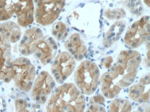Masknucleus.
Here are the masks:
<instances>
[{
	"mask_svg": "<svg viewBox=\"0 0 150 112\" xmlns=\"http://www.w3.org/2000/svg\"><path fill=\"white\" fill-rule=\"evenodd\" d=\"M141 60V55L137 51H122L107 73L116 85L120 89L127 88L135 80Z\"/></svg>",
	"mask_w": 150,
	"mask_h": 112,
	"instance_id": "nucleus-1",
	"label": "nucleus"
},
{
	"mask_svg": "<svg viewBox=\"0 0 150 112\" xmlns=\"http://www.w3.org/2000/svg\"><path fill=\"white\" fill-rule=\"evenodd\" d=\"M33 0H0V22L15 17L20 27H27L34 22Z\"/></svg>",
	"mask_w": 150,
	"mask_h": 112,
	"instance_id": "nucleus-2",
	"label": "nucleus"
},
{
	"mask_svg": "<svg viewBox=\"0 0 150 112\" xmlns=\"http://www.w3.org/2000/svg\"><path fill=\"white\" fill-rule=\"evenodd\" d=\"M74 78L76 87L82 94L92 95L98 86L100 69L95 62L86 60L77 67Z\"/></svg>",
	"mask_w": 150,
	"mask_h": 112,
	"instance_id": "nucleus-3",
	"label": "nucleus"
},
{
	"mask_svg": "<svg viewBox=\"0 0 150 112\" xmlns=\"http://www.w3.org/2000/svg\"><path fill=\"white\" fill-rule=\"evenodd\" d=\"M81 91L72 83H64L52 91L48 100L46 112H66L76 101Z\"/></svg>",
	"mask_w": 150,
	"mask_h": 112,
	"instance_id": "nucleus-4",
	"label": "nucleus"
},
{
	"mask_svg": "<svg viewBox=\"0 0 150 112\" xmlns=\"http://www.w3.org/2000/svg\"><path fill=\"white\" fill-rule=\"evenodd\" d=\"M35 76V67L27 57L22 56L13 60L12 80L19 89L30 91Z\"/></svg>",
	"mask_w": 150,
	"mask_h": 112,
	"instance_id": "nucleus-5",
	"label": "nucleus"
},
{
	"mask_svg": "<svg viewBox=\"0 0 150 112\" xmlns=\"http://www.w3.org/2000/svg\"><path fill=\"white\" fill-rule=\"evenodd\" d=\"M66 0H38L34 18L43 26L54 23L64 9Z\"/></svg>",
	"mask_w": 150,
	"mask_h": 112,
	"instance_id": "nucleus-6",
	"label": "nucleus"
},
{
	"mask_svg": "<svg viewBox=\"0 0 150 112\" xmlns=\"http://www.w3.org/2000/svg\"><path fill=\"white\" fill-rule=\"evenodd\" d=\"M149 16L143 17L134 22L127 30L124 42L130 49L139 47L145 42L149 41Z\"/></svg>",
	"mask_w": 150,
	"mask_h": 112,
	"instance_id": "nucleus-7",
	"label": "nucleus"
},
{
	"mask_svg": "<svg viewBox=\"0 0 150 112\" xmlns=\"http://www.w3.org/2000/svg\"><path fill=\"white\" fill-rule=\"evenodd\" d=\"M76 61L74 56L68 51L61 52L55 56L51 67L52 76L55 82L62 84L74 73Z\"/></svg>",
	"mask_w": 150,
	"mask_h": 112,
	"instance_id": "nucleus-8",
	"label": "nucleus"
},
{
	"mask_svg": "<svg viewBox=\"0 0 150 112\" xmlns=\"http://www.w3.org/2000/svg\"><path fill=\"white\" fill-rule=\"evenodd\" d=\"M55 86V81L53 76L47 71H41L33 84L30 94L33 100L40 105L45 104Z\"/></svg>",
	"mask_w": 150,
	"mask_h": 112,
	"instance_id": "nucleus-9",
	"label": "nucleus"
},
{
	"mask_svg": "<svg viewBox=\"0 0 150 112\" xmlns=\"http://www.w3.org/2000/svg\"><path fill=\"white\" fill-rule=\"evenodd\" d=\"M12 65L11 44L0 33V80H12Z\"/></svg>",
	"mask_w": 150,
	"mask_h": 112,
	"instance_id": "nucleus-10",
	"label": "nucleus"
},
{
	"mask_svg": "<svg viewBox=\"0 0 150 112\" xmlns=\"http://www.w3.org/2000/svg\"><path fill=\"white\" fill-rule=\"evenodd\" d=\"M41 28L33 26L25 31L18 44V51L23 56L33 55L39 42L45 38Z\"/></svg>",
	"mask_w": 150,
	"mask_h": 112,
	"instance_id": "nucleus-11",
	"label": "nucleus"
},
{
	"mask_svg": "<svg viewBox=\"0 0 150 112\" xmlns=\"http://www.w3.org/2000/svg\"><path fill=\"white\" fill-rule=\"evenodd\" d=\"M57 51V45L51 37L45 36L38 44L35 50L33 57L43 65H47L55 58Z\"/></svg>",
	"mask_w": 150,
	"mask_h": 112,
	"instance_id": "nucleus-12",
	"label": "nucleus"
},
{
	"mask_svg": "<svg viewBox=\"0 0 150 112\" xmlns=\"http://www.w3.org/2000/svg\"><path fill=\"white\" fill-rule=\"evenodd\" d=\"M149 73L145 75L135 84L129 89V97L138 103H147L149 101Z\"/></svg>",
	"mask_w": 150,
	"mask_h": 112,
	"instance_id": "nucleus-13",
	"label": "nucleus"
},
{
	"mask_svg": "<svg viewBox=\"0 0 150 112\" xmlns=\"http://www.w3.org/2000/svg\"><path fill=\"white\" fill-rule=\"evenodd\" d=\"M64 46L76 60L80 61L87 54V48L78 33L71 35L65 42Z\"/></svg>",
	"mask_w": 150,
	"mask_h": 112,
	"instance_id": "nucleus-14",
	"label": "nucleus"
},
{
	"mask_svg": "<svg viewBox=\"0 0 150 112\" xmlns=\"http://www.w3.org/2000/svg\"><path fill=\"white\" fill-rule=\"evenodd\" d=\"M0 33L11 44L17 43L21 40L22 30L20 26L13 21H5L0 24Z\"/></svg>",
	"mask_w": 150,
	"mask_h": 112,
	"instance_id": "nucleus-15",
	"label": "nucleus"
},
{
	"mask_svg": "<svg viewBox=\"0 0 150 112\" xmlns=\"http://www.w3.org/2000/svg\"><path fill=\"white\" fill-rule=\"evenodd\" d=\"M100 89L103 96L108 99H113L120 94L122 90L112 82L107 72L104 73L100 80Z\"/></svg>",
	"mask_w": 150,
	"mask_h": 112,
	"instance_id": "nucleus-16",
	"label": "nucleus"
},
{
	"mask_svg": "<svg viewBox=\"0 0 150 112\" xmlns=\"http://www.w3.org/2000/svg\"><path fill=\"white\" fill-rule=\"evenodd\" d=\"M125 28V22L123 21H118L114 23L107 31L104 38L103 44L105 47H109L112 45L113 43L117 41Z\"/></svg>",
	"mask_w": 150,
	"mask_h": 112,
	"instance_id": "nucleus-17",
	"label": "nucleus"
},
{
	"mask_svg": "<svg viewBox=\"0 0 150 112\" xmlns=\"http://www.w3.org/2000/svg\"><path fill=\"white\" fill-rule=\"evenodd\" d=\"M132 103L128 100L117 98L111 102L108 112H132Z\"/></svg>",
	"mask_w": 150,
	"mask_h": 112,
	"instance_id": "nucleus-18",
	"label": "nucleus"
},
{
	"mask_svg": "<svg viewBox=\"0 0 150 112\" xmlns=\"http://www.w3.org/2000/svg\"><path fill=\"white\" fill-rule=\"evenodd\" d=\"M105 99L103 96L96 95L90 98L89 104L84 112H107L104 107Z\"/></svg>",
	"mask_w": 150,
	"mask_h": 112,
	"instance_id": "nucleus-19",
	"label": "nucleus"
},
{
	"mask_svg": "<svg viewBox=\"0 0 150 112\" xmlns=\"http://www.w3.org/2000/svg\"><path fill=\"white\" fill-rule=\"evenodd\" d=\"M51 33L53 35L57 40H64L68 35V31L66 24L62 22H57L55 23L52 26Z\"/></svg>",
	"mask_w": 150,
	"mask_h": 112,
	"instance_id": "nucleus-20",
	"label": "nucleus"
},
{
	"mask_svg": "<svg viewBox=\"0 0 150 112\" xmlns=\"http://www.w3.org/2000/svg\"><path fill=\"white\" fill-rule=\"evenodd\" d=\"M105 16L111 20H118L122 18L125 15V12L122 9H114V10H108L105 13Z\"/></svg>",
	"mask_w": 150,
	"mask_h": 112,
	"instance_id": "nucleus-21",
	"label": "nucleus"
},
{
	"mask_svg": "<svg viewBox=\"0 0 150 112\" xmlns=\"http://www.w3.org/2000/svg\"><path fill=\"white\" fill-rule=\"evenodd\" d=\"M15 112H30L28 109V102L23 98H17L15 100Z\"/></svg>",
	"mask_w": 150,
	"mask_h": 112,
	"instance_id": "nucleus-22",
	"label": "nucleus"
},
{
	"mask_svg": "<svg viewBox=\"0 0 150 112\" xmlns=\"http://www.w3.org/2000/svg\"><path fill=\"white\" fill-rule=\"evenodd\" d=\"M127 6L134 14L140 12V10L143 9L140 0H129V3L127 4Z\"/></svg>",
	"mask_w": 150,
	"mask_h": 112,
	"instance_id": "nucleus-23",
	"label": "nucleus"
},
{
	"mask_svg": "<svg viewBox=\"0 0 150 112\" xmlns=\"http://www.w3.org/2000/svg\"><path fill=\"white\" fill-rule=\"evenodd\" d=\"M102 61H104V66H105L106 68L109 69V67L111 66V64H112L113 58L112 57H107L106 58L102 60Z\"/></svg>",
	"mask_w": 150,
	"mask_h": 112,
	"instance_id": "nucleus-24",
	"label": "nucleus"
},
{
	"mask_svg": "<svg viewBox=\"0 0 150 112\" xmlns=\"http://www.w3.org/2000/svg\"><path fill=\"white\" fill-rule=\"evenodd\" d=\"M85 107L86 106H82V107L78 108L74 112H84V110H85Z\"/></svg>",
	"mask_w": 150,
	"mask_h": 112,
	"instance_id": "nucleus-25",
	"label": "nucleus"
},
{
	"mask_svg": "<svg viewBox=\"0 0 150 112\" xmlns=\"http://www.w3.org/2000/svg\"><path fill=\"white\" fill-rule=\"evenodd\" d=\"M144 1H145V4L147 5L148 7L150 6V0H144Z\"/></svg>",
	"mask_w": 150,
	"mask_h": 112,
	"instance_id": "nucleus-26",
	"label": "nucleus"
},
{
	"mask_svg": "<svg viewBox=\"0 0 150 112\" xmlns=\"http://www.w3.org/2000/svg\"><path fill=\"white\" fill-rule=\"evenodd\" d=\"M33 1H34V2H37V1H38V0H33Z\"/></svg>",
	"mask_w": 150,
	"mask_h": 112,
	"instance_id": "nucleus-27",
	"label": "nucleus"
}]
</instances>
